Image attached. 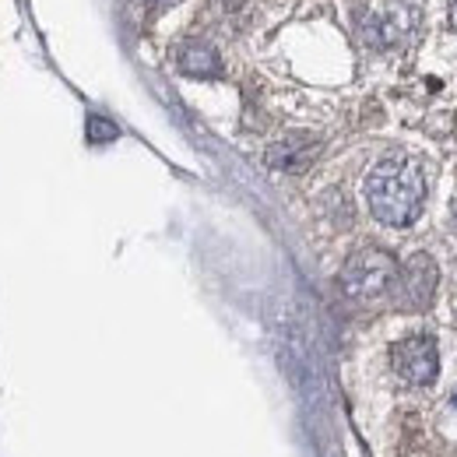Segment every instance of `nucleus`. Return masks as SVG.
I'll return each instance as SVG.
<instances>
[{"label": "nucleus", "instance_id": "obj_8", "mask_svg": "<svg viewBox=\"0 0 457 457\" xmlns=\"http://www.w3.org/2000/svg\"><path fill=\"white\" fill-rule=\"evenodd\" d=\"M451 18H454V25H457V0H451Z\"/></svg>", "mask_w": 457, "mask_h": 457}, {"label": "nucleus", "instance_id": "obj_5", "mask_svg": "<svg viewBox=\"0 0 457 457\" xmlns=\"http://www.w3.org/2000/svg\"><path fill=\"white\" fill-rule=\"evenodd\" d=\"M179 67H183L187 74H194V78H208V74H219V57H215L204 43H190V46H183V54H179Z\"/></svg>", "mask_w": 457, "mask_h": 457}, {"label": "nucleus", "instance_id": "obj_3", "mask_svg": "<svg viewBox=\"0 0 457 457\" xmlns=\"http://www.w3.org/2000/svg\"><path fill=\"white\" fill-rule=\"evenodd\" d=\"M395 370L404 384H433L436 370H440V355H436L433 338H426V335L404 338L395 348Z\"/></svg>", "mask_w": 457, "mask_h": 457}, {"label": "nucleus", "instance_id": "obj_2", "mask_svg": "<svg viewBox=\"0 0 457 457\" xmlns=\"http://www.w3.org/2000/svg\"><path fill=\"white\" fill-rule=\"evenodd\" d=\"M398 278V268H395V257L384 253V250H359L342 271V288L352 299H377L384 295L387 288L395 286Z\"/></svg>", "mask_w": 457, "mask_h": 457}, {"label": "nucleus", "instance_id": "obj_9", "mask_svg": "<svg viewBox=\"0 0 457 457\" xmlns=\"http://www.w3.org/2000/svg\"><path fill=\"white\" fill-rule=\"evenodd\" d=\"M454 408H457V395H454Z\"/></svg>", "mask_w": 457, "mask_h": 457}, {"label": "nucleus", "instance_id": "obj_6", "mask_svg": "<svg viewBox=\"0 0 457 457\" xmlns=\"http://www.w3.org/2000/svg\"><path fill=\"white\" fill-rule=\"evenodd\" d=\"M310 155H313V145L303 148L299 141H286V145H275L268 152V162L278 166V170H303L310 162Z\"/></svg>", "mask_w": 457, "mask_h": 457}, {"label": "nucleus", "instance_id": "obj_4", "mask_svg": "<svg viewBox=\"0 0 457 457\" xmlns=\"http://www.w3.org/2000/svg\"><path fill=\"white\" fill-rule=\"evenodd\" d=\"M433 286H436V264L429 257H415L408 264V295H411V303H429Z\"/></svg>", "mask_w": 457, "mask_h": 457}, {"label": "nucleus", "instance_id": "obj_7", "mask_svg": "<svg viewBox=\"0 0 457 457\" xmlns=\"http://www.w3.org/2000/svg\"><path fill=\"white\" fill-rule=\"evenodd\" d=\"M88 137H92V141H113L116 127L110 120H103V116H92V120H88Z\"/></svg>", "mask_w": 457, "mask_h": 457}, {"label": "nucleus", "instance_id": "obj_1", "mask_svg": "<svg viewBox=\"0 0 457 457\" xmlns=\"http://www.w3.org/2000/svg\"><path fill=\"white\" fill-rule=\"evenodd\" d=\"M366 201H370V212L384 226H411L426 201L422 170L404 155H391L377 162L373 172L366 176Z\"/></svg>", "mask_w": 457, "mask_h": 457}]
</instances>
